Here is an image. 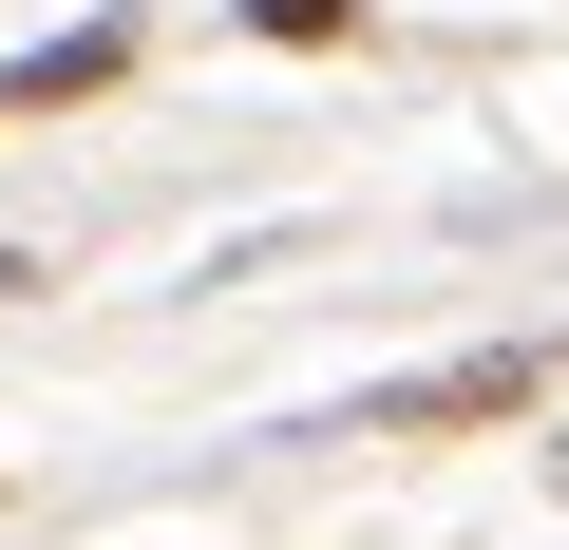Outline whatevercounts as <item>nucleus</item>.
I'll return each mask as SVG.
<instances>
[{"label":"nucleus","instance_id":"f257e3e1","mask_svg":"<svg viewBox=\"0 0 569 550\" xmlns=\"http://www.w3.org/2000/svg\"><path fill=\"white\" fill-rule=\"evenodd\" d=\"M512 399H550V361H531V342H475V361H437V380L361 399L342 437H437V418H512Z\"/></svg>","mask_w":569,"mask_h":550},{"label":"nucleus","instance_id":"f03ea898","mask_svg":"<svg viewBox=\"0 0 569 550\" xmlns=\"http://www.w3.org/2000/svg\"><path fill=\"white\" fill-rule=\"evenodd\" d=\"M114 77H133V20H77V39L0 58V114H58V96H114Z\"/></svg>","mask_w":569,"mask_h":550},{"label":"nucleus","instance_id":"7ed1b4c3","mask_svg":"<svg viewBox=\"0 0 569 550\" xmlns=\"http://www.w3.org/2000/svg\"><path fill=\"white\" fill-rule=\"evenodd\" d=\"M247 39H361V0H228Z\"/></svg>","mask_w":569,"mask_h":550},{"label":"nucleus","instance_id":"20e7f679","mask_svg":"<svg viewBox=\"0 0 569 550\" xmlns=\"http://www.w3.org/2000/svg\"><path fill=\"white\" fill-rule=\"evenodd\" d=\"M0 286H20V247H0Z\"/></svg>","mask_w":569,"mask_h":550}]
</instances>
